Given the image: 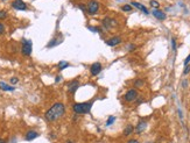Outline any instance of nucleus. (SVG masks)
Masks as SVG:
<instances>
[{"mask_svg": "<svg viewBox=\"0 0 190 143\" xmlns=\"http://www.w3.org/2000/svg\"><path fill=\"white\" fill-rule=\"evenodd\" d=\"M64 113H65V105L62 102H56L45 113V119L48 122H55L58 119H61Z\"/></svg>", "mask_w": 190, "mask_h": 143, "instance_id": "obj_1", "label": "nucleus"}, {"mask_svg": "<svg viewBox=\"0 0 190 143\" xmlns=\"http://www.w3.org/2000/svg\"><path fill=\"white\" fill-rule=\"evenodd\" d=\"M93 105V101H86V102H76L72 106V109L76 114H88L90 113Z\"/></svg>", "mask_w": 190, "mask_h": 143, "instance_id": "obj_2", "label": "nucleus"}, {"mask_svg": "<svg viewBox=\"0 0 190 143\" xmlns=\"http://www.w3.org/2000/svg\"><path fill=\"white\" fill-rule=\"evenodd\" d=\"M21 53L23 56H31L32 50H33V43H32L31 40H27V38H22L21 41Z\"/></svg>", "mask_w": 190, "mask_h": 143, "instance_id": "obj_3", "label": "nucleus"}, {"mask_svg": "<svg viewBox=\"0 0 190 143\" xmlns=\"http://www.w3.org/2000/svg\"><path fill=\"white\" fill-rule=\"evenodd\" d=\"M98 11H99V2L96 1V0H91V1L88 4V9H86L88 14L96 15L98 13Z\"/></svg>", "mask_w": 190, "mask_h": 143, "instance_id": "obj_4", "label": "nucleus"}, {"mask_svg": "<svg viewBox=\"0 0 190 143\" xmlns=\"http://www.w3.org/2000/svg\"><path fill=\"white\" fill-rule=\"evenodd\" d=\"M139 94H138V91L132 89V90H128L125 94H124V100L127 101V102H132L134 100H137Z\"/></svg>", "mask_w": 190, "mask_h": 143, "instance_id": "obj_5", "label": "nucleus"}, {"mask_svg": "<svg viewBox=\"0 0 190 143\" xmlns=\"http://www.w3.org/2000/svg\"><path fill=\"white\" fill-rule=\"evenodd\" d=\"M102 70H103L102 63L95 62V63H92L91 67H90V73H91L92 76H98L99 73L102 72Z\"/></svg>", "mask_w": 190, "mask_h": 143, "instance_id": "obj_6", "label": "nucleus"}, {"mask_svg": "<svg viewBox=\"0 0 190 143\" xmlns=\"http://www.w3.org/2000/svg\"><path fill=\"white\" fill-rule=\"evenodd\" d=\"M38 136H40L38 132L34 130V129H31V130H28V132L25 134V140L28 141V142H31V141H34L35 138H38Z\"/></svg>", "mask_w": 190, "mask_h": 143, "instance_id": "obj_7", "label": "nucleus"}, {"mask_svg": "<svg viewBox=\"0 0 190 143\" xmlns=\"http://www.w3.org/2000/svg\"><path fill=\"white\" fill-rule=\"evenodd\" d=\"M12 7L16 9V11H26L27 9V5L22 0H14L12 2Z\"/></svg>", "mask_w": 190, "mask_h": 143, "instance_id": "obj_8", "label": "nucleus"}, {"mask_svg": "<svg viewBox=\"0 0 190 143\" xmlns=\"http://www.w3.org/2000/svg\"><path fill=\"white\" fill-rule=\"evenodd\" d=\"M81 86V84L77 80V79H74V80H71V82H69L68 85H67V87H68V91L70 93H75L77 90H78V87Z\"/></svg>", "mask_w": 190, "mask_h": 143, "instance_id": "obj_9", "label": "nucleus"}, {"mask_svg": "<svg viewBox=\"0 0 190 143\" xmlns=\"http://www.w3.org/2000/svg\"><path fill=\"white\" fill-rule=\"evenodd\" d=\"M122 41V38L120 36H114V37H111V38H107L106 41H105V43H106L108 47H115V45L120 44Z\"/></svg>", "mask_w": 190, "mask_h": 143, "instance_id": "obj_10", "label": "nucleus"}, {"mask_svg": "<svg viewBox=\"0 0 190 143\" xmlns=\"http://www.w3.org/2000/svg\"><path fill=\"white\" fill-rule=\"evenodd\" d=\"M103 26L106 28V29H111L117 26V21L114 19H111V18H105L103 20Z\"/></svg>", "mask_w": 190, "mask_h": 143, "instance_id": "obj_11", "label": "nucleus"}, {"mask_svg": "<svg viewBox=\"0 0 190 143\" xmlns=\"http://www.w3.org/2000/svg\"><path fill=\"white\" fill-rule=\"evenodd\" d=\"M62 42H63V36H62V35H58V36L54 37L53 40L47 44V48H54V47H56V45L61 44Z\"/></svg>", "mask_w": 190, "mask_h": 143, "instance_id": "obj_12", "label": "nucleus"}, {"mask_svg": "<svg viewBox=\"0 0 190 143\" xmlns=\"http://www.w3.org/2000/svg\"><path fill=\"white\" fill-rule=\"evenodd\" d=\"M132 5L131 6H133V7H135V8H138V9H140L144 14H146V15H148L149 14V12H148V9L146 8V6H144L142 4H140V2H137V1H132L131 2Z\"/></svg>", "mask_w": 190, "mask_h": 143, "instance_id": "obj_13", "label": "nucleus"}, {"mask_svg": "<svg viewBox=\"0 0 190 143\" xmlns=\"http://www.w3.org/2000/svg\"><path fill=\"white\" fill-rule=\"evenodd\" d=\"M146 128H147V122L146 121H140L137 125V127L134 128V130H135L137 134H141L144 130H146Z\"/></svg>", "mask_w": 190, "mask_h": 143, "instance_id": "obj_14", "label": "nucleus"}, {"mask_svg": "<svg viewBox=\"0 0 190 143\" xmlns=\"http://www.w3.org/2000/svg\"><path fill=\"white\" fill-rule=\"evenodd\" d=\"M153 15H154V18H156L158 20H166V19H167L166 13H163V12L160 11V9H154V11H153Z\"/></svg>", "mask_w": 190, "mask_h": 143, "instance_id": "obj_15", "label": "nucleus"}, {"mask_svg": "<svg viewBox=\"0 0 190 143\" xmlns=\"http://www.w3.org/2000/svg\"><path fill=\"white\" fill-rule=\"evenodd\" d=\"M0 90L6 91V92H13V91H15V87L13 85H8L5 82H0Z\"/></svg>", "mask_w": 190, "mask_h": 143, "instance_id": "obj_16", "label": "nucleus"}, {"mask_svg": "<svg viewBox=\"0 0 190 143\" xmlns=\"http://www.w3.org/2000/svg\"><path fill=\"white\" fill-rule=\"evenodd\" d=\"M134 132V127H133V125H127L125 129H124V132H122V135L124 136H129L132 133Z\"/></svg>", "mask_w": 190, "mask_h": 143, "instance_id": "obj_17", "label": "nucleus"}, {"mask_svg": "<svg viewBox=\"0 0 190 143\" xmlns=\"http://www.w3.org/2000/svg\"><path fill=\"white\" fill-rule=\"evenodd\" d=\"M57 67H58V70H60V71H63L64 69H67V68L70 67V63L65 62V60H61V62H58Z\"/></svg>", "mask_w": 190, "mask_h": 143, "instance_id": "obj_18", "label": "nucleus"}, {"mask_svg": "<svg viewBox=\"0 0 190 143\" xmlns=\"http://www.w3.org/2000/svg\"><path fill=\"white\" fill-rule=\"evenodd\" d=\"M144 84H145V82H144V79H140V78H138L137 80L134 82V87H142L144 86Z\"/></svg>", "mask_w": 190, "mask_h": 143, "instance_id": "obj_19", "label": "nucleus"}, {"mask_svg": "<svg viewBox=\"0 0 190 143\" xmlns=\"http://www.w3.org/2000/svg\"><path fill=\"white\" fill-rule=\"evenodd\" d=\"M114 121H115V116H113V115H111V116H108V119L106 120V125L107 127H110V126H112L114 123Z\"/></svg>", "mask_w": 190, "mask_h": 143, "instance_id": "obj_20", "label": "nucleus"}, {"mask_svg": "<svg viewBox=\"0 0 190 143\" xmlns=\"http://www.w3.org/2000/svg\"><path fill=\"white\" fill-rule=\"evenodd\" d=\"M149 4H151V6H152V7H154L155 9H158V8H159V6H160V4L158 2V1H156V0H151V2H149Z\"/></svg>", "mask_w": 190, "mask_h": 143, "instance_id": "obj_21", "label": "nucleus"}, {"mask_svg": "<svg viewBox=\"0 0 190 143\" xmlns=\"http://www.w3.org/2000/svg\"><path fill=\"white\" fill-rule=\"evenodd\" d=\"M135 49H137V45H134V44H128L126 47V50H127V51H134Z\"/></svg>", "mask_w": 190, "mask_h": 143, "instance_id": "obj_22", "label": "nucleus"}, {"mask_svg": "<svg viewBox=\"0 0 190 143\" xmlns=\"http://www.w3.org/2000/svg\"><path fill=\"white\" fill-rule=\"evenodd\" d=\"M122 9L124 12H131V11H132V6H131V5H124L122 7Z\"/></svg>", "mask_w": 190, "mask_h": 143, "instance_id": "obj_23", "label": "nucleus"}, {"mask_svg": "<svg viewBox=\"0 0 190 143\" xmlns=\"http://www.w3.org/2000/svg\"><path fill=\"white\" fill-rule=\"evenodd\" d=\"M7 18V12L6 11H0V20H4Z\"/></svg>", "mask_w": 190, "mask_h": 143, "instance_id": "obj_24", "label": "nucleus"}, {"mask_svg": "<svg viewBox=\"0 0 190 143\" xmlns=\"http://www.w3.org/2000/svg\"><path fill=\"white\" fill-rule=\"evenodd\" d=\"M5 31H6V28H5L4 23L0 22V35H4V34H5Z\"/></svg>", "mask_w": 190, "mask_h": 143, "instance_id": "obj_25", "label": "nucleus"}, {"mask_svg": "<svg viewBox=\"0 0 190 143\" xmlns=\"http://www.w3.org/2000/svg\"><path fill=\"white\" fill-rule=\"evenodd\" d=\"M9 82H11V84H12V85H15V84L19 83V78H16V77H12Z\"/></svg>", "mask_w": 190, "mask_h": 143, "instance_id": "obj_26", "label": "nucleus"}, {"mask_svg": "<svg viewBox=\"0 0 190 143\" xmlns=\"http://www.w3.org/2000/svg\"><path fill=\"white\" fill-rule=\"evenodd\" d=\"M172 47H173V50L176 51V40L175 38H172Z\"/></svg>", "mask_w": 190, "mask_h": 143, "instance_id": "obj_27", "label": "nucleus"}, {"mask_svg": "<svg viewBox=\"0 0 190 143\" xmlns=\"http://www.w3.org/2000/svg\"><path fill=\"white\" fill-rule=\"evenodd\" d=\"M190 72V65H187L185 69H184V71H183V75H188Z\"/></svg>", "mask_w": 190, "mask_h": 143, "instance_id": "obj_28", "label": "nucleus"}, {"mask_svg": "<svg viewBox=\"0 0 190 143\" xmlns=\"http://www.w3.org/2000/svg\"><path fill=\"white\" fill-rule=\"evenodd\" d=\"M189 63H190V54H189V56H188V57H187V58L184 60V62H183V64H184V65L187 67V65H188Z\"/></svg>", "mask_w": 190, "mask_h": 143, "instance_id": "obj_29", "label": "nucleus"}, {"mask_svg": "<svg viewBox=\"0 0 190 143\" xmlns=\"http://www.w3.org/2000/svg\"><path fill=\"white\" fill-rule=\"evenodd\" d=\"M127 143H140V142H139V140H137V138H131V140L127 141Z\"/></svg>", "mask_w": 190, "mask_h": 143, "instance_id": "obj_30", "label": "nucleus"}, {"mask_svg": "<svg viewBox=\"0 0 190 143\" xmlns=\"http://www.w3.org/2000/svg\"><path fill=\"white\" fill-rule=\"evenodd\" d=\"M61 79H62V76H57V77H56V79H55V82H56V83H60V82H61Z\"/></svg>", "mask_w": 190, "mask_h": 143, "instance_id": "obj_31", "label": "nucleus"}, {"mask_svg": "<svg viewBox=\"0 0 190 143\" xmlns=\"http://www.w3.org/2000/svg\"><path fill=\"white\" fill-rule=\"evenodd\" d=\"M0 143H7V142H6L5 138H0Z\"/></svg>", "mask_w": 190, "mask_h": 143, "instance_id": "obj_32", "label": "nucleus"}, {"mask_svg": "<svg viewBox=\"0 0 190 143\" xmlns=\"http://www.w3.org/2000/svg\"><path fill=\"white\" fill-rule=\"evenodd\" d=\"M183 86H184V87H185V86H188V82H187V80H184V82H183Z\"/></svg>", "mask_w": 190, "mask_h": 143, "instance_id": "obj_33", "label": "nucleus"}, {"mask_svg": "<svg viewBox=\"0 0 190 143\" xmlns=\"http://www.w3.org/2000/svg\"><path fill=\"white\" fill-rule=\"evenodd\" d=\"M65 143H75V142H74L72 140H67V141H65Z\"/></svg>", "mask_w": 190, "mask_h": 143, "instance_id": "obj_34", "label": "nucleus"}, {"mask_svg": "<svg viewBox=\"0 0 190 143\" xmlns=\"http://www.w3.org/2000/svg\"><path fill=\"white\" fill-rule=\"evenodd\" d=\"M146 143H153V142H146Z\"/></svg>", "mask_w": 190, "mask_h": 143, "instance_id": "obj_35", "label": "nucleus"}]
</instances>
